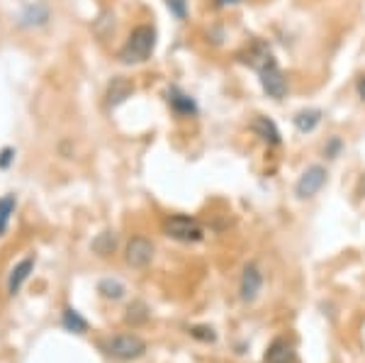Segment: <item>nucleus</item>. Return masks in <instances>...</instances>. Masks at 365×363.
<instances>
[{
  "label": "nucleus",
  "instance_id": "f257e3e1",
  "mask_svg": "<svg viewBox=\"0 0 365 363\" xmlns=\"http://www.w3.org/2000/svg\"><path fill=\"white\" fill-rule=\"evenodd\" d=\"M154 49H156V29L151 25H139L132 29L127 42L122 44L117 58L122 63H127V66H134V63H144L146 58L154 54Z\"/></svg>",
  "mask_w": 365,
  "mask_h": 363
},
{
  "label": "nucleus",
  "instance_id": "f03ea898",
  "mask_svg": "<svg viewBox=\"0 0 365 363\" xmlns=\"http://www.w3.org/2000/svg\"><path fill=\"white\" fill-rule=\"evenodd\" d=\"M163 234L175 239V242L195 244V242H202L205 230L195 218H190V215H170V218L163 220Z\"/></svg>",
  "mask_w": 365,
  "mask_h": 363
},
{
  "label": "nucleus",
  "instance_id": "7ed1b4c3",
  "mask_svg": "<svg viewBox=\"0 0 365 363\" xmlns=\"http://www.w3.org/2000/svg\"><path fill=\"white\" fill-rule=\"evenodd\" d=\"M103 347L113 359L120 361H134L146 354V342L137 334H117L113 339H108Z\"/></svg>",
  "mask_w": 365,
  "mask_h": 363
},
{
  "label": "nucleus",
  "instance_id": "20e7f679",
  "mask_svg": "<svg viewBox=\"0 0 365 363\" xmlns=\"http://www.w3.org/2000/svg\"><path fill=\"white\" fill-rule=\"evenodd\" d=\"M258 76H261V86H263V91H266L268 98H273V101H282V98H285L287 78H285V73L280 71V66H278L275 58L273 61H268L266 66L258 68Z\"/></svg>",
  "mask_w": 365,
  "mask_h": 363
},
{
  "label": "nucleus",
  "instance_id": "39448f33",
  "mask_svg": "<svg viewBox=\"0 0 365 363\" xmlns=\"http://www.w3.org/2000/svg\"><path fill=\"white\" fill-rule=\"evenodd\" d=\"M327 168L319 166V163H314V166H309L307 171L297 178L295 183V195L299 200H307V198H314L317 193L324 188V183H327Z\"/></svg>",
  "mask_w": 365,
  "mask_h": 363
},
{
  "label": "nucleus",
  "instance_id": "423d86ee",
  "mask_svg": "<svg viewBox=\"0 0 365 363\" xmlns=\"http://www.w3.org/2000/svg\"><path fill=\"white\" fill-rule=\"evenodd\" d=\"M151 259H154V242H151V239L141 237V234H137V237L129 239V244H127V249H125L127 266L146 268L151 263Z\"/></svg>",
  "mask_w": 365,
  "mask_h": 363
},
{
  "label": "nucleus",
  "instance_id": "0eeeda50",
  "mask_svg": "<svg viewBox=\"0 0 365 363\" xmlns=\"http://www.w3.org/2000/svg\"><path fill=\"white\" fill-rule=\"evenodd\" d=\"M134 91H137V86H134L132 78L115 76L108 83V88H105V103H108V108H120V105H125L134 96Z\"/></svg>",
  "mask_w": 365,
  "mask_h": 363
},
{
  "label": "nucleus",
  "instance_id": "6e6552de",
  "mask_svg": "<svg viewBox=\"0 0 365 363\" xmlns=\"http://www.w3.org/2000/svg\"><path fill=\"white\" fill-rule=\"evenodd\" d=\"M263 288V273L256 263H249L241 273V285H239V292H241V300L244 302H253L258 297V292Z\"/></svg>",
  "mask_w": 365,
  "mask_h": 363
},
{
  "label": "nucleus",
  "instance_id": "1a4fd4ad",
  "mask_svg": "<svg viewBox=\"0 0 365 363\" xmlns=\"http://www.w3.org/2000/svg\"><path fill=\"white\" fill-rule=\"evenodd\" d=\"M166 101L170 105V110H173L178 117H195L197 115V103L192 96H187V93H182L178 86H170L166 91Z\"/></svg>",
  "mask_w": 365,
  "mask_h": 363
},
{
  "label": "nucleus",
  "instance_id": "9d476101",
  "mask_svg": "<svg viewBox=\"0 0 365 363\" xmlns=\"http://www.w3.org/2000/svg\"><path fill=\"white\" fill-rule=\"evenodd\" d=\"M49 20H51V8L46 3H42V0H37V3L27 5V8L22 10V15H20V20H17V25L29 29V27H42Z\"/></svg>",
  "mask_w": 365,
  "mask_h": 363
},
{
  "label": "nucleus",
  "instance_id": "9b49d317",
  "mask_svg": "<svg viewBox=\"0 0 365 363\" xmlns=\"http://www.w3.org/2000/svg\"><path fill=\"white\" fill-rule=\"evenodd\" d=\"M34 263H37V259H34V256H27V259H22L13 268V271H10V278H8V292H10V295H17V292H20V288L25 285V280L32 276Z\"/></svg>",
  "mask_w": 365,
  "mask_h": 363
},
{
  "label": "nucleus",
  "instance_id": "f8f14e48",
  "mask_svg": "<svg viewBox=\"0 0 365 363\" xmlns=\"http://www.w3.org/2000/svg\"><path fill=\"white\" fill-rule=\"evenodd\" d=\"M263 363H295V351H292V344L287 342V339H273V342H270V347L266 349Z\"/></svg>",
  "mask_w": 365,
  "mask_h": 363
},
{
  "label": "nucleus",
  "instance_id": "ddd939ff",
  "mask_svg": "<svg viewBox=\"0 0 365 363\" xmlns=\"http://www.w3.org/2000/svg\"><path fill=\"white\" fill-rule=\"evenodd\" d=\"M251 130H253L256 137H261L263 142L270 144V146H278L282 142L280 130L275 127L273 120H268V117H256V120L251 122Z\"/></svg>",
  "mask_w": 365,
  "mask_h": 363
},
{
  "label": "nucleus",
  "instance_id": "4468645a",
  "mask_svg": "<svg viewBox=\"0 0 365 363\" xmlns=\"http://www.w3.org/2000/svg\"><path fill=\"white\" fill-rule=\"evenodd\" d=\"M292 122H295L297 132L309 134V132H314L317 127H319V122H322V110H317V108L299 110V113H295V117H292Z\"/></svg>",
  "mask_w": 365,
  "mask_h": 363
},
{
  "label": "nucleus",
  "instance_id": "2eb2a0df",
  "mask_svg": "<svg viewBox=\"0 0 365 363\" xmlns=\"http://www.w3.org/2000/svg\"><path fill=\"white\" fill-rule=\"evenodd\" d=\"M117 242H120V237H117L113 230H105V232H100L96 239H93L91 249H93V254H98V256H103V259H105V256L115 254Z\"/></svg>",
  "mask_w": 365,
  "mask_h": 363
},
{
  "label": "nucleus",
  "instance_id": "dca6fc26",
  "mask_svg": "<svg viewBox=\"0 0 365 363\" xmlns=\"http://www.w3.org/2000/svg\"><path fill=\"white\" fill-rule=\"evenodd\" d=\"M98 292L105 297V300H122V297H125V292H127V288L117 278H103L98 283Z\"/></svg>",
  "mask_w": 365,
  "mask_h": 363
},
{
  "label": "nucleus",
  "instance_id": "f3484780",
  "mask_svg": "<svg viewBox=\"0 0 365 363\" xmlns=\"http://www.w3.org/2000/svg\"><path fill=\"white\" fill-rule=\"evenodd\" d=\"M15 208H17L15 193H8V195L0 198V237L8 232V225H10V218L15 215Z\"/></svg>",
  "mask_w": 365,
  "mask_h": 363
},
{
  "label": "nucleus",
  "instance_id": "a211bd4d",
  "mask_svg": "<svg viewBox=\"0 0 365 363\" xmlns=\"http://www.w3.org/2000/svg\"><path fill=\"white\" fill-rule=\"evenodd\" d=\"M149 315H151V310H149V305H146V302L134 300L132 305L127 307L125 319H127V324L139 327V324H144V322H149Z\"/></svg>",
  "mask_w": 365,
  "mask_h": 363
},
{
  "label": "nucleus",
  "instance_id": "6ab92c4d",
  "mask_svg": "<svg viewBox=\"0 0 365 363\" xmlns=\"http://www.w3.org/2000/svg\"><path fill=\"white\" fill-rule=\"evenodd\" d=\"M61 324L66 327L68 332H73V334H86V332H88V322L81 317V315L76 312V310H71V307L63 310Z\"/></svg>",
  "mask_w": 365,
  "mask_h": 363
},
{
  "label": "nucleus",
  "instance_id": "aec40b11",
  "mask_svg": "<svg viewBox=\"0 0 365 363\" xmlns=\"http://www.w3.org/2000/svg\"><path fill=\"white\" fill-rule=\"evenodd\" d=\"M166 5L175 20H185L187 17V0H166Z\"/></svg>",
  "mask_w": 365,
  "mask_h": 363
},
{
  "label": "nucleus",
  "instance_id": "412c9836",
  "mask_svg": "<svg viewBox=\"0 0 365 363\" xmlns=\"http://www.w3.org/2000/svg\"><path fill=\"white\" fill-rule=\"evenodd\" d=\"M190 337L200 339V342H215L217 334L212 327H205V324H197V327H190Z\"/></svg>",
  "mask_w": 365,
  "mask_h": 363
},
{
  "label": "nucleus",
  "instance_id": "4be33fe9",
  "mask_svg": "<svg viewBox=\"0 0 365 363\" xmlns=\"http://www.w3.org/2000/svg\"><path fill=\"white\" fill-rule=\"evenodd\" d=\"M341 149H344V142H341L339 137H331L327 144H324V156H327V159H336L341 154Z\"/></svg>",
  "mask_w": 365,
  "mask_h": 363
},
{
  "label": "nucleus",
  "instance_id": "5701e85b",
  "mask_svg": "<svg viewBox=\"0 0 365 363\" xmlns=\"http://www.w3.org/2000/svg\"><path fill=\"white\" fill-rule=\"evenodd\" d=\"M15 156H17V151H15V146H3L0 149V168H10L15 163Z\"/></svg>",
  "mask_w": 365,
  "mask_h": 363
},
{
  "label": "nucleus",
  "instance_id": "b1692460",
  "mask_svg": "<svg viewBox=\"0 0 365 363\" xmlns=\"http://www.w3.org/2000/svg\"><path fill=\"white\" fill-rule=\"evenodd\" d=\"M356 91H358V96H361V101H365V76H358Z\"/></svg>",
  "mask_w": 365,
  "mask_h": 363
},
{
  "label": "nucleus",
  "instance_id": "393cba45",
  "mask_svg": "<svg viewBox=\"0 0 365 363\" xmlns=\"http://www.w3.org/2000/svg\"><path fill=\"white\" fill-rule=\"evenodd\" d=\"M241 0H215L217 8H232V5H239Z\"/></svg>",
  "mask_w": 365,
  "mask_h": 363
}]
</instances>
